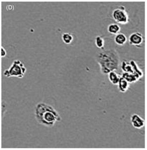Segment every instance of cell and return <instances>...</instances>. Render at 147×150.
Masks as SVG:
<instances>
[{
  "label": "cell",
  "mask_w": 147,
  "mask_h": 150,
  "mask_svg": "<svg viewBox=\"0 0 147 150\" xmlns=\"http://www.w3.org/2000/svg\"><path fill=\"white\" fill-rule=\"evenodd\" d=\"M129 62L132 66L133 73L140 80V79H142L143 76V70L138 65V63H136V61L131 60V61H129Z\"/></svg>",
  "instance_id": "52a82bcc"
},
{
  "label": "cell",
  "mask_w": 147,
  "mask_h": 150,
  "mask_svg": "<svg viewBox=\"0 0 147 150\" xmlns=\"http://www.w3.org/2000/svg\"><path fill=\"white\" fill-rule=\"evenodd\" d=\"M131 123L136 129H141L145 126L144 119L137 114H133L131 117Z\"/></svg>",
  "instance_id": "8992f818"
},
{
  "label": "cell",
  "mask_w": 147,
  "mask_h": 150,
  "mask_svg": "<svg viewBox=\"0 0 147 150\" xmlns=\"http://www.w3.org/2000/svg\"><path fill=\"white\" fill-rule=\"evenodd\" d=\"M113 20L118 24L125 25L128 24L129 21V13L124 6H120L114 9L111 14Z\"/></svg>",
  "instance_id": "277c9868"
},
{
  "label": "cell",
  "mask_w": 147,
  "mask_h": 150,
  "mask_svg": "<svg viewBox=\"0 0 147 150\" xmlns=\"http://www.w3.org/2000/svg\"><path fill=\"white\" fill-rule=\"evenodd\" d=\"M61 39L65 44L70 45L74 41V37L73 35L70 33H64L62 35Z\"/></svg>",
  "instance_id": "4fadbf2b"
},
{
  "label": "cell",
  "mask_w": 147,
  "mask_h": 150,
  "mask_svg": "<svg viewBox=\"0 0 147 150\" xmlns=\"http://www.w3.org/2000/svg\"><path fill=\"white\" fill-rule=\"evenodd\" d=\"M121 68L123 72H129L133 73L132 66L131 65L129 61L123 60L121 64Z\"/></svg>",
  "instance_id": "5bb4252c"
},
{
  "label": "cell",
  "mask_w": 147,
  "mask_h": 150,
  "mask_svg": "<svg viewBox=\"0 0 147 150\" xmlns=\"http://www.w3.org/2000/svg\"><path fill=\"white\" fill-rule=\"evenodd\" d=\"M26 72V68L24 64L19 60H15L9 68L6 69L4 72V75L6 77H17L22 79Z\"/></svg>",
  "instance_id": "3957f363"
},
{
  "label": "cell",
  "mask_w": 147,
  "mask_h": 150,
  "mask_svg": "<svg viewBox=\"0 0 147 150\" xmlns=\"http://www.w3.org/2000/svg\"><path fill=\"white\" fill-rule=\"evenodd\" d=\"M7 55V52L6 50L3 48H2V57H5L6 55Z\"/></svg>",
  "instance_id": "2e32d148"
},
{
  "label": "cell",
  "mask_w": 147,
  "mask_h": 150,
  "mask_svg": "<svg viewBox=\"0 0 147 150\" xmlns=\"http://www.w3.org/2000/svg\"><path fill=\"white\" fill-rule=\"evenodd\" d=\"M117 85L118 90L122 93H124L127 92L130 87V83L122 77L120 79Z\"/></svg>",
  "instance_id": "ba28073f"
},
{
  "label": "cell",
  "mask_w": 147,
  "mask_h": 150,
  "mask_svg": "<svg viewBox=\"0 0 147 150\" xmlns=\"http://www.w3.org/2000/svg\"><path fill=\"white\" fill-rule=\"evenodd\" d=\"M121 27L117 23H111L107 27V31L111 35H116L120 33Z\"/></svg>",
  "instance_id": "7c38bea8"
},
{
  "label": "cell",
  "mask_w": 147,
  "mask_h": 150,
  "mask_svg": "<svg viewBox=\"0 0 147 150\" xmlns=\"http://www.w3.org/2000/svg\"><path fill=\"white\" fill-rule=\"evenodd\" d=\"M95 58L99 65L100 71L103 75H107L110 72L119 69L120 64V56L114 48L102 50L97 53Z\"/></svg>",
  "instance_id": "6da1fadb"
},
{
  "label": "cell",
  "mask_w": 147,
  "mask_h": 150,
  "mask_svg": "<svg viewBox=\"0 0 147 150\" xmlns=\"http://www.w3.org/2000/svg\"><path fill=\"white\" fill-rule=\"evenodd\" d=\"M122 77L125 79V80L129 83H135L139 81L138 77H136L134 73L123 72Z\"/></svg>",
  "instance_id": "8fae6325"
},
{
  "label": "cell",
  "mask_w": 147,
  "mask_h": 150,
  "mask_svg": "<svg viewBox=\"0 0 147 150\" xmlns=\"http://www.w3.org/2000/svg\"><path fill=\"white\" fill-rule=\"evenodd\" d=\"M35 117L40 125L47 127H53L62 117L55 108L47 103L40 102L35 105Z\"/></svg>",
  "instance_id": "7a4b0ae2"
},
{
  "label": "cell",
  "mask_w": 147,
  "mask_h": 150,
  "mask_svg": "<svg viewBox=\"0 0 147 150\" xmlns=\"http://www.w3.org/2000/svg\"><path fill=\"white\" fill-rule=\"evenodd\" d=\"M108 79L111 83L114 85H117L122 76L116 73L115 71H112L108 74Z\"/></svg>",
  "instance_id": "30bf717a"
},
{
  "label": "cell",
  "mask_w": 147,
  "mask_h": 150,
  "mask_svg": "<svg viewBox=\"0 0 147 150\" xmlns=\"http://www.w3.org/2000/svg\"><path fill=\"white\" fill-rule=\"evenodd\" d=\"M127 38L124 33H119L114 37V42L117 45L123 46L127 43Z\"/></svg>",
  "instance_id": "9c48e42d"
},
{
  "label": "cell",
  "mask_w": 147,
  "mask_h": 150,
  "mask_svg": "<svg viewBox=\"0 0 147 150\" xmlns=\"http://www.w3.org/2000/svg\"><path fill=\"white\" fill-rule=\"evenodd\" d=\"M144 38L143 34L139 32H134L131 33L129 38V44L131 46L136 48H141L143 44Z\"/></svg>",
  "instance_id": "5b68a950"
},
{
  "label": "cell",
  "mask_w": 147,
  "mask_h": 150,
  "mask_svg": "<svg viewBox=\"0 0 147 150\" xmlns=\"http://www.w3.org/2000/svg\"><path fill=\"white\" fill-rule=\"evenodd\" d=\"M95 45L98 48L100 49L103 50L105 47V40L101 36H97L95 40Z\"/></svg>",
  "instance_id": "9a60e30c"
}]
</instances>
